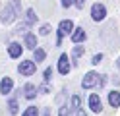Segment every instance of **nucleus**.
I'll list each match as a JSON object with an SVG mask.
<instances>
[{"instance_id": "obj_1", "label": "nucleus", "mask_w": 120, "mask_h": 116, "mask_svg": "<svg viewBox=\"0 0 120 116\" xmlns=\"http://www.w3.org/2000/svg\"><path fill=\"white\" fill-rule=\"evenodd\" d=\"M16 18H18V15H16V12H14V6H12V4L4 6L2 10H0V21H2L4 25H10Z\"/></svg>"}, {"instance_id": "obj_2", "label": "nucleus", "mask_w": 120, "mask_h": 116, "mask_svg": "<svg viewBox=\"0 0 120 116\" xmlns=\"http://www.w3.org/2000/svg\"><path fill=\"white\" fill-rule=\"evenodd\" d=\"M35 70H37V66H35V62L33 60H21L19 62V66H18V72L21 74V75H33L35 74Z\"/></svg>"}, {"instance_id": "obj_3", "label": "nucleus", "mask_w": 120, "mask_h": 116, "mask_svg": "<svg viewBox=\"0 0 120 116\" xmlns=\"http://www.w3.org/2000/svg\"><path fill=\"white\" fill-rule=\"evenodd\" d=\"M105 18H107V8H105V4H101V2L93 4V8H91V19L93 21H103Z\"/></svg>"}, {"instance_id": "obj_4", "label": "nucleus", "mask_w": 120, "mask_h": 116, "mask_svg": "<svg viewBox=\"0 0 120 116\" xmlns=\"http://www.w3.org/2000/svg\"><path fill=\"white\" fill-rule=\"evenodd\" d=\"M97 79H99V74L95 72V70H91V72H87L83 75V79H81V87L83 89H91L97 85Z\"/></svg>"}, {"instance_id": "obj_5", "label": "nucleus", "mask_w": 120, "mask_h": 116, "mask_svg": "<svg viewBox=\"0 0 120 116\" xmlns=\"http://www.w3.org/2000/svg\"><path fill=\"white\" fill-rule=\"evenodd\" d=\"M70 58H68V54H60V58H58V64H56V70L62 75H68V72H70Z\"/></svg>"}, {"instance_id": "obj_6", "label": "nucleus", "mask_w": 120, "mask_h": 116, "mask_svg": "<svg viewBox=\"0 0 120 116\" xmlns=\"http://www.w3.org/2000/svg\"><path fill=\"white\" fill-rule=\"evenodd\" d=\"M89 108L95 112V114H99L103 110V103H101V97L97 95V93H91L89 95Z\"/></svg>"}, {"instance_id": "obj_7", "label": "nucleus", "mask_w": 120, "mask_h": 116, "mask_svg": "<svg viewBox=\"0 0 120 116\" xmlns=\"http://www.w3.org/2000/svg\"><path fill=\"white\" fill-rule=\"evenodd\" d=\"M12 89H14V79L8 77V75L2 77V81H0V93L6 97V95H10V93H12Z\"/></svg>"}, {"instance_id": "obj_8", "label": "nucleus", "mask_w": 120, "mask_h": 116, "mask_svg": "<svg viewBox=\"0 0 120 116\" xmlns=\"http://www.w3.org/2000/svg\"><path fill=\"white\" fill-rule=\"evenodd\" d=\"M72 31H74V21H72V19H62V21H60L58 33H62V35L66 37V35H72Z\"/></svg>"}, {"instance_id": "obj_9", "label": "nucleus", "mask_w": 120, "mask_h": 116, "mask_svg": "<svg viewBox=\"0 0 120 116\" xmlns=\"http://www.w3.org/2000/svg\"><path fill=\"white\" fill-rule=\"evenodd\" d=\"M37 93H39V89H37V85L35 83H25V87H23V95L27 101H33L37 97Z\"/></svg>"}, {"instance_id": "obj_10", "label": "nucleus", "mask_w": 120, "mask_h": 116, "mask_svg": "<svg viewBox=\"0 0 120 116\" xmlns=\"http://www.w3.org/2000/svg\"><path fill=\"white\" fill-rule=\"evenodd\" d=\"M21 52H23V46L19 43H10V46H8V56L10 58H19Z\"/></svg>"}, {"instance_id": "obj_11", "label": "nucleus", "mask_w": 120, "mask_h": 116, "mask_svg": "<svg viewBox=\"0 0 120 116\" xmlns=\"http://www.w3.org/2000/svg\"><path fill=\"white\" fill-rule=\"evenodd\" d=\"M70 39H72L76 45H78V43H83V41H85V31H83V27H74Z\"/></svg>"}, {"instance_id": "obj_12", "label": "nucleus", "mask_w": 120, "mask_h": 116, "mask_svg": "<svg viewBox=\"0 0 120 116\" xmlns=\"http://www.w3.org/2000/svg\"><path fill=\"white\" fill-rule=\"evenodd\" d=\"M109 105L112 108H118L120 106V91H110L109 93Z\"/></svg>"}, {"instance_id": "obj_13", "label": "nucleus", "mask_w": 120, "mask_h": 116, "mask_svg": "<svg viewBox=\"0 0 120 116\" xmlns=\"http://www.w3.org/2000/svg\"><path fill=\"white\" fill-rule=\"evenodd\" d=\"M45 58H47V52H45L43 49H39V46H35V49H33V62L39 64V62H43Z\"/></svg>"}, {"instance_id": "obj_14", "label": "nucleus", "mask_w": 120, "mask_h": 116, "mask_svg": "<svg viewBox=\"0 0 120 116\" xmlns=\"http://www.w3.org/2000/svg\"><path fill=\"white\" fill-rule=\"evenodd\" d=\"M23 41H25V46H27V49H31V50H33L35 46H37V35H33V33H27Z\"/></svg>"}, {"instance_id": "obj_15", "label": "nucleus", "mask_w": 120, "mask_h": 116, "mask_svg": "<svg viewBox=\"0 0 120 116\" xmlns=\"http://www.w3.org/2000/svg\"><path fill=\"white\" fill-rule=\"evenodd\" d=\"M83 54H85V49H83V45H81V43H78V45L72 49V56H74V58H81Z\"/></svg>"}, {"instance_id": "obj_16", "label": "nucleus", "mask_w": 120, "mask_h": 116, "mask_svg": "<svg viewBox=\"0 0 120 116\" xmlns=\"http://www.w3.org/2000/svg\"><path fill=\"white\" fill-rule=\"evenodd\" d=\"M25 15H27V25H35V23L39 21V19H37V14L31 10V8L27 10V14H25Z\"/></svg>"}, {"instance_id": "obj_17", "label": "nucleus", "mask_w": 120, "mask_h": 116, "mask_svg": "<svg viewBox=\"0 0 120 116\" xmlns=\"http://www.w3.org/2000/svg\"><path fill=\"white\" fill-rule=\"evenodd\" d=\"M21 116H39V108L37 106H27L23 112H21Z\"/></svg>"}, {"instance_id": "obj_18", "label": "nucleus", "mask_w": 120, "mask_h": 116, "mask_svg": "<svg viewBox=\"0 0 120 116\" xmlns=\"http://www.w3.org/2000/svg\"><path fill=\"white\" fill-rule=\"evenodd\" d=\"M10 112L12 114H18V93L10 99Z\"/></svg>"}, {"instance_id": "obj_19", "label": "nucleus", "mask_w": 120, "mask_h": 116, "mask_svg": "<svg viewBox=\"0 0 120 116\" xmlns=\"http://www.w3.org/2000/svg\"><path fill=\"white\" fill-rule=\"evenodd\" d=\"M72 108H74V110L81 108V99H79V95H72Z\"/></svg>"}, {"instance_id": "obj_20", "label": "nucleus", "mask_w": 120, "mask_h": 116, "mask_svg": "<svg viewBox=\"0 0 120 116\" xmlns=\"http://www.w3.org/2000/svg\"><path fill=\"white\" fill-rule=\"evenodd\" d=\"M58 116H72V110L66 105H60V108H58Z\"/></svg>"}, {"instance_id": "obj_21", "label": "nucleus", "mask_w": 120, "mask_h": 116, "mask_svg": "<svg viewBox=\"0 0 120 116\" xmlns=\"http://www.w3.org/2000/svg\"><path fill=\"white\" fill-rule=\"evenodd\" d=\"M50 75H52V68H47V70H45V74H43L45 83H49V81H50Z\"/></svg>"}, {"instance_id": "obj_22", "label": "nucleus", "mask_w": 120, "mask_h": 116, "mask_svg": "<svg viewBox=\"0 0 120 116\" xmlns=\"http://www.w3.org/2000/svg\"><path fill=\"white\" fill-rule=\"evenodd\" d=\"M60 4H62V8H70L74 4V0H60Z\"/></svg>"}, {"instance_id": "obj_23", "label": "nucleus", "mask_w": 120, "mask_h": 116, "mask_svg": "<svg viewBox=\"0 0 120 116\" xmlns=\"http://www.w3.org/2000/svg\"><path fill=\"white\" fill-rule=\"evenodd\" d=\"M101 60H103V54L99 52V54H95V56H93V60H91V62H93V64H99Z\"/></svg>"}, {"instance_id": "obj_24", "label": "nucleus", "mask_w": 120, "mask_h": 116, "mask_svg": "<svg viewBox=\"0 0 120 116\" xmlns=\"http://www.w3.org/2000/svg\"><path fill=\"white\" fill-rule=\"evenodd\" d=\"M83 4H85V0H74V6L76 8H83Z\"/></svg>"}, {"instance_id": "obj_25", "label": "nucleus", "mask_w": 120, "mask_h": 116, "mask_svg": "<svg viewBox=\"0 0 120 116\" xmlns=\"http://www.w3.org/2000/svg\"><path fill=\"white\" fill-rule=\"evenodd\" d=\"M49 31H50V27H49V25H43V27H41V31H39V33H41V35H47Z\"/></svg>"}, {"instance_id": "obj_26", "label": "nucleus", "mask_w": 120, "mask_h": 116, "mask_svg": "<svg viewBox=\"0 0 120 116\" xmlns=\"http://www.w3.org/2000/svg\"><path fill=\"white\" fill-rule=\"evenodd\" d=\"M74 116H87V112L83 110V108H78V110H76V114H74Z\"/></svg>"}, {"instance_id": "obj_27", "label": "nucleus", "mask_w": 120, "mask_h": 116, "mask_svg": "<svg viewBox=\"0 0 120 116\" xmlns=\"http://www.w3.org/2000/svg\"><path fill=\"white\" fill-rule=\"evenodd\" d=\"M50 114V108H45V110H43V116H49Z\"/></svg>"}, {"instance_id": "obj_28", "label": "nucleus", "mask_w": 120, "mask_h": 116, "mask_svg": "<svg viewBox=\"0 0 120 116\" xmlns=\"http://www.w3.org/2000/svg\"><path fill=\"white\" fill-rule=\"evenodd\" d=\"M116 68H118V70H120V58H118V62H116Z\"/></svg>"}]
</instances>
